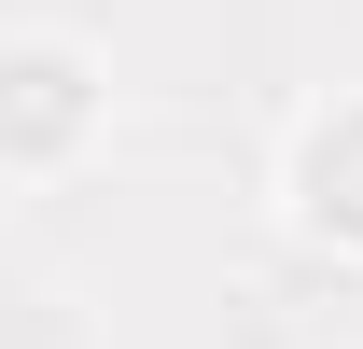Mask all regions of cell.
Wrapping results in <instances>:
<instances>
[{
    "label": "cell",
    "mask_w": 363,
    "mask_h": 349,
    "mask_svg": "<svg viewBox=\"0 0 363 349\" xmlns=\"http://www.w3.org/2000/svg\"><path fill=\"white\" fill-rule=\"evenodd\" d=\"M112 154V56L84 28H0V196H56Z\"/></svg>",
    "instance_id": "cell-1"
},
{
    "label": "cell",
    "mask_w": 363,
    "mask_h": 349,
    "mask_svg": "<svg viewBox=\"0 0 363 349\" xmlns=\"http://www.w3.org/2000/svg\"><path fill=\"white\" fill-rule=\"evenodd\" d=\"M279 238L308 265H335V279H363V84L308 98L294 112V140H279Z\"/></svg>",
    "instance_id": "cell-2"
}]
</instances>
